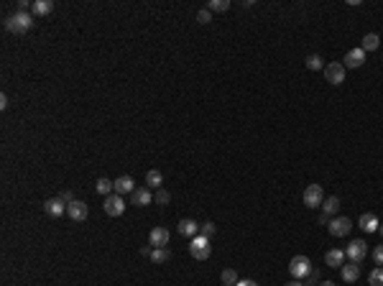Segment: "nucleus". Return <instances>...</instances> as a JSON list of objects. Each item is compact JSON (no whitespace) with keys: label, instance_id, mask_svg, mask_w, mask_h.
Returning a JSON list of instances; mask_svg holds the SVG:
<instances>
[{"label":"nucleus","instance_id":"1","mask_svg":"<svg viewBox=\"0 0 383 286\" xmlns=\"http://www.w3.org/2000/svg\"><path fill=\"white\" fill-rule=\"evenodd\" d=\"M33 13H23V10H15L10 18H5V28L10 31V33H15V36H20V33H28L31 28H33Z\"/></svg>","mask_w":383,"mask_h":286},{"label":"nucleus","instance_id":"2","mask_svg":"<svg viewBox=\"0 0 383 286\" xmlns=\"http://www.w3.org/2000/svg\"><path fill=\"white\" fill-rule=\"evenodd\" d=\"M189 253H192V258H197V261H207L210 253H212L210 238H205V235H194V238L189 240Z\"/></svg>","mask_w":383,"mask_h":286},{"label":"nucleus","instance_id":"3","mask_svg":"<svg viewBox=\"0 0 383 286\" xmlns=\"http://www.w3.org/2000/svg\"><path fill=\"white\" fill-rule=\"evenodd\" d=\"M289 274L294 276V279H299V281H304L312 274V261L307 256H294V258H291V263H289Z\"/></svg>","mask_w":383,"mask_h":286},{"label":"nucleus","instance_id":"4","mask_svg":"<svg viewBox=\"0 0 383 286\" xmlns=\"http://www.w3.org/2000/svg\"><path fill=\"white\" fill-rule=\"evenodd\" d=\"M105 215H110V217H120L123 212H125V200H123V194H115V192H112V194H107L105 197Z\"/></svg>","mask_w":383,"mask_h":286},{"label":"nucleus","instance_id":"5","mask_svg":"<svg viewBox=\"0 0 383 286\" xmlns=\"http://www.w3.org/2000/svg\"><path fill=\"white\" fill-rule=\"evenodd\" d=\"M345 256L350 258V263H358V266H360L363 258L368 256V243H366V240H353V243L345 248Z\"/></svg>","mask_w":383,"mask_h":286},{"label":"nucleus","instance_id":"6","mask_svg":"<svg viewBox=\"0 0 383 286\" xmlns=\"http://www.w3.org/2000/svg\"><path fill=\"white\" fill-rule=\"evenodd\" d=\"M345 67H343V61H332V64H325V79L330 84H343L345 82Z\"/></svg>","mask_w":383,"mask_h":286},{"label":"nucleus","instance_id":"7","mask_svg":"<svg viewBox=\"0 0 383 286\" xmlns=\"http://www.w3.org/2000/svg\"><path fill=\"white\" fill-rule=\"evenodd\" d=\"M327 230H330V235H335V238H343V235H348V233L353 230V220H350V217H332L330 225H327Z\"/></svg>","mask_w":383,"mask_h":286},{"label":"nucleus","instance_id":"8","mask_svg":"<svg viewBox=\"0 0 383 286\" xmlns=\"http://www.w3.org/2000/svg\"><path fill=\"white\" fill-rule=\"evenodd\" d=\"M325 202V194H322V187L320 184H309L304 189V205L307 207H320Z\"/></svg>","mask_w":383,"mask_h":286},{"label":"nucleus","instance_id":"9","mask_svg":"<svg viewBox=\"0 0 383 286\" xmlns=\"http://www.w3.org/2000/svg\"><path fill=\"white\" fill-rule=\"evenodd\" d=\"M169 230L166 228H153L151 233H148V246L151 248H166L169 246Z\"/></svg>","mask_w":383,"mask_h":286},{"label":"nucleus","instance_id":"10","mask_svg":"<svg viewBox=\"0 0 383 286\" xmlns=\"http://www.w3.org/2000/svg\"><path fill=\"white\" fill-rule=\"evenodd\" d=\"M366 64V51L363 49H350L348 54H345V61H343V67L345 69H358V67H363Z\"/></svg>","mask_w":383,"mask_h":286},{"label":"nucleus","instance_id":"11","mask_svg":"<svg viewBox=\"0 0 383 286\" xmlns=\"http://www.w3.org/2000/svg\"><path fill=\"white\" fill-rule=\"evenodd\" d=\"M66 215H69L74 223H84L87 215H89V210H87V205H84L82 200H74V202L66 205Z\"/></svg>","mask_w":383,"mask_h":286},{"label":"nucleus","instance_id":"12","mask_svg":"<svg viewBox=\"0 0 383 286\" xmlns=\"http://www.w3.org/2000/svg\"><path fill=\"white\" fill-rule=\"evenodd\" d=\"M345 251H340V248H332V251H327L325 253V263L330 269H343L345 266Z\"/></svg>","mask_w":383,"mask_h":286},{"label":"nucleus","instance_id":"13","mask_svg":"<svg viewBox=\"0 0 383 286\" xmlns=\"http://www.w3.org/2000/svg\"><path fill=\"white\" fill-rule=\"evenodd\" d=\"M151 202H153V194H151V189H148V187H138L136 192L130 194V205L146 207V205H151Z\"/></svg>","mask_w":383,"mask_h":286},{"label":"nucleus","instance_id":"14","mask_svg":"<svg viewBox=\"0 0 383 286\" xmlns=\"http://www.w3.org/2000/svg\"><path fill=\"white\" fill-rule=\"evenodd\" d=\"M179 235H187L189 240L194 238V235H199V223L197 220H192V217H184V220H179Z\"/></svg>","mask_w":383,"mask_h":286},{"label":"nucleus","instance_id":"15","mask_svg":"<svg viewBox=\"0 0 383 286\" xmlns=\"http://www.w3.org/2000/svg\"><path fill=\"white\" fill-rule=\"evenodd\" d=\"M43 210H46L49 217H61V215L66 212V202H61L59 197H51V200L43 202Z\"/></svg>","mask_w":383,"mask_h":286},{"label":"nucleus","instance_id":"16","mask_svg":"<svg viewBox=\"0 0 383 286\" xmlns=\"http://www.w3.org/2000/svg\"><path fill=\"white\" fill-rule=\"evenodd\" d=\"M136 189H138V187H136V179L128 177V174H125V177H118V179H115V194H133Z\"/></svg>","mask_w":383,"mask_h":286},{"label":"nucleus","instance_id":"17","mask_svg":"<svg viewBox=\"0 0 383 286\" xmlns=\"http://www.w3.org/2000/svg\"><path fill=\"white\" fill-rule=\"evenodd\" d=\"M360 228H363L366 233H378V228H381V220L373 215V212H363L360 215V223H358Z\"/></svg>","mask_w":383,"mask_h":286},{"label":"nucleus","instance_id":"18","mask_svg":"<svg viewBox=\"0 0 383 286\" xmlns=\"http://www.w3.org/2000/svg\"><path fill=\"white\" fill-rule=\"evenodd\" d=\"M340 274H343V281L353 284V281H358V276H360V266H358V263H345V266L340 269Z\"/></svg>","mask_w":383,"mask_h":286},{"label":"nucleus","instance_id":"19","mask_svg":"<svg viewBox=\"0 0 383 286\" xmlns=\"http://www.w3.org/2000/svg\"><path fill=\"white\" fill-rule=\"evenodd\" d=\"M51 10H54V0H33V8H31L33 15H49Z\"/></svg>","mask_w":383,"mask_h":286},{"label":"nucleus","instance_id":"20","mask_svg":"<svg viewBox=\"0 0 383 286\" xmlns=\"http://www.w3.org/2000/svg\"><path fill=\"white\" fill-rule=\"evenodd\" d=\"M337 210H340V197H325V202H322V212L327 217L337 215Z\"/></svg>","mask_w":383,"mask_h":286},{"label":"nucleus","instance_id":"21","mask_svg":"<svg viewBox=\"0 0 383 286\" xmlns=\"http://www.w3.org/2000/svg\"><path fill=\"white\" fill-rule=\"evenodd\" d=\"M378 46H381L378 33H366V36H363V43H360V49H363L366 54H368V51H376Z\"/></svg>","mask_w":383,"mask_h":286},{"label":"nucleus","instance_id":"22","mask_svg":"<svg viewBox=\"0 0 383 286\" xmlns=\"http://www.w3.org/2000/svg\"><path fill=\"white\" fill-rule=\"evenodd\" d=\"M161 184H164V177H161V171L151 169V171L146 174V187H148V189H161Z\"/></svg>","mask_w":383,"mask_h":286},{"label":"nucleus","instance_id":"23","mask_svg":"<svg viewBox=\"0 0 383 286\" xmlns=\"http://www.w3.org/2000/svg\"><path fill=\"white\" fill-rule=\"evenodd\" d=\"M95 189H97V194H112V192H115V182H110V179H97V184H95Z\"/></svg>","mask_w":383,"mask_h":286},{"label":"nucleus","instance_id":"24","mask_svg":"<svg viewBox=\"0 0 383 286\" xmlns=\"http://www.w3.org/2000/svg\"><path fill=\"white\" fill-rule=\"evenodd\" d=\"M220 279H222V286H235V284L240 281V279H238V271H235V269H225Z\"/></svg>","mask_w":383,"mask_h":286},{"label":"nucleus","instance_id":"25","mask_svg":"<svg viewBox=\"0 0 383 286\" xmlns=\"http://www.w3.org/2000/svg\"><path fill=\"white\" fill-rule=\"evenodd\" d=\"M368 284L371 286H383V266H376L368 276Z\"/></svg>","mask_w":383,"mask_h":286},{"label":"nucleus","instance_id":"26","mask_svg":"<svg viewBox=\"0 0 383 286\" xmlns=\"http://www.w3.org/2000/svg\"><path fill=\"white\" fill-rule=\"evenodd\" d=\"M307 67H309L312 72H320V69L325 67V64H322V56H320V54H309V56H307Z\"/></svg>","mask_w":383,"mask_h":286},{"label":"nucleus","instance_id":"27","mask_svg":"<svg viewBox=\"0 0 383 286\" xmlns=\"http://www.w3.org/2000/svg\"><path fill=\"white\" fill-rule=\"evenodd\" d=\"M230 8V0H210V13H225Z\"/></svg>","mask_w":383,"mask_h":286},{"label":"nucleus","instance_id":"28","mask_svg":"<svg viewBox=\"0 0 383 286\" xmlns=\"http://www.w3.org/2000/svg\"><path fill=\"white\" fill-rule=\"evenodd\" d=\"M151 261H153V263H166V261H169V248H153Z\"/></svg>","mask_w":383,"mask_h":286},{"label":"nucleus","instance_id":"29","mask_svg":"<svg viewBox=\"0 0 383 286\" xmlns=\"http://www.w3.org/2000/svg\"><path fill=\"white\" fill-rule=\"evenodd\" d=\"M153 200H156V205H169V202H171V194H169L166 189H156Z\"/></svg>","mask_w":383,"mask_h":286},{"label":"nucleus","instance_id":"30","mask_svg":"<svg viewBox=\"0 0 383 286\" xmlns=\"http://www.w3.org/2000/svg\"><path fill=\"white\" fill-rule=\"evenodd\" d=\"M199 235H205V238L212 240V235H215V223H210V220H207V223H202V225H199Z\"/></svg>","mask_w":383,"mask_h":286},{"label":"nucleus","instance_id":"31","mask_svg":"<svg viewBox=\"0 0 383 286\" xmlns=\"http://www.w3.org/2000/svg\"><path fill=\"white\" fill-rule=\"evenodd\" d=\"M320 284H322V281H320V271L312 269V274L307 276V284H304V286H320Z\"/></svg>","mask_w":383,"mask_h":286},{"label":"nucleus","instance_id":"32","mask_svg":"<svg viewBox=\"0 0 383 286\" xmlns=\"http://www.w3.org/2000/svg\"><path fill=\"white\" fill-rule=\"evenodd\" d=\"M197 20H199V23H202V26H205V23H210V20H212V13H210V8H205V10H199V13H197Z\"/></svg>","mask_w":383,"mask_h":286},{"label":"nucleus","instance_id":"33","mask_svg":"<svg viewBox=\"0 0 383 286\" xmlns=\"http://www.w3.org/2000/svg\"><path fill=\"white\" fill-rule=\"evenodd\" d=\"M373 261H376V266H383V246H376V251H373Z\"/></svg>","mask_w":383,"mask_h":286},{"label":"nucleus","instance_id":"34","mask_svg":"<svg viewBox=\"0 0 383 286\" xmlns=\"http://www.w3.org/2000/svg\"><path fill=\"white\" fill-rule=\"evenodd\" d=\"M59 200H61V202H66V205H69V202H74V194H72L69 189H64V192L59 194Z\"/></svg>","mask_w":383,"mask_h":286},{"label":"nucleus","instance_id":"35","mask_svg":"<svg viewBox=\"0 0 383 286\" xmlns=\"http://www.w3.org/2000/svg\"><path fill=\"white\" fill-rule=\"evenodd\" d=\"M235 286H258V284H256L253 279H240V281H238Z\"/></svg>","mask_w":383,"mask_h":286},{"label":"nucleus","instance_id":"36","mask_svg":"<svg viewBox=\"0 0 383 286\" xmlns=\"http://www.w3.org/2000/svg\"><path fill=\"white\" fill-rule=\"evenodd\" d=\"M151 253H153V248H151V246H143V248H141V256L151 258Z\"/></svg>","mask_w":383,"mask_h":286},{"label":"nucleus","instance_id":"37","mask_svg":"<svg viewBox=\"0 0 383 286\" xmlns=\"http://www.w3.org/2000/svg\"><path fill=\"white\" fill-rule=\"evenodd\" d=\"M0 107H3V110L8 107V95H5V92H3V95H0Z\"/></svg>","mask_w":383,"mask_h":286},{"label":"nucleus","instance_id":"38","mask_svg":"<svg viewBox=\"0 0 383 286\" xmlns=\"http://www.w3.org/2000/svg\"><path fill=\"white\" fill-rule=\"evenodd\" d=\"M320 225H330V217H327V215H325V212H322V215H320Z\"/></svg>","mask_w":383,"mask_h":286},{"label":"nucleus","instance_id":"39","mask_svg":"<svg viewBox=\"0 0 383 286\" xmlns=\"http://www.w3.org/2000/svg\"><path fill=\"white\" fill-rule=\"evenodd\" d=\"M286 286H304V281H299V279H294V281H289Z\"/></svg>","mask_w":383,"mask_h":286},{"label":"nucleus","instance_id":"40","mask_svg":"<svg viewBox=\"0 0 383 286\" xmlns=\"http://www.w3.org/2000/svg\"><path fill=\"white\" fill-rule=\"evenodd\" d=\"M320 286H335V284H332V281H322Z\"/></svg>","mask_w":383,"mask_h":286},{"label":"nucleus","instance_id":"41","mask_svg":"<svg viewBox=\"0 0 383 286\" xmlns=\"http://www.w3.org/2000/svg\"><path fill=\"white\" fill-rule=\"evenodd\" d=\"M378 233H381V235H383V225H381V228H378Z\"/></svg>","mask_w":383,"mask_h":286}]
</instances>
